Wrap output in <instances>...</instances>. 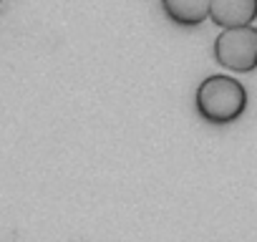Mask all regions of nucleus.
<instances>
[{"label": "nucleus", "instance_id": "20e7f679", "mask_svg": "<svg viewBox=\"0 0 257 242\" xmlns=\"http://www.w3.org/2000/svg\"><path fill=\"white\" fill-rule=\"evenodd\" d=\"M159 6L179 28H197L209 21V0H159Z\"/></svg>", "mask_w": 257, "mask_h": 242}, {"label": "nucleus", "instance_id": "7ed1b4c3", "mask_svg": "<svg viewBox=\"0 0 257 242\" xmlns=\"http://www.w3.org/2000/svg\"><path fill=\"white\" fill-rule=\"evenodd\" d=\"M209 21L217 28H239L257 21V0H209Z\"/></svg>", "mask_w": 257, "mask_h": 242}, {"label": "nucleus", "instance_id": "39448f33", "mask_svg": "<svg viewBox=\"0 0 257 242\" xmlns=\"http://www.w3.org/2000/svg\"><path fill=\"white\" fill-rule=\"evenodd\" d=\"M0 3H3V0H0Z\"/></svg>", "mask_w": 257, "mask_h": 242}, {"label": "nucleus", "instance_id": "f03ea898", "mask_svg": "<svg viewBox=\"0 0 257 242\" xmlns=\"http://www.w3.org/2000/svg\"><path fill=\"white\" fill-rule=\"evenodd\" d=\"M214 61L232 73H252L257 71V28L239 26L224 28L212 46Z\"/></svg>", "mask_w": 257, "mask_h": 242}, {"label": "nucleus", "instance_id": "f257e3e1", "mask_svg": "<svg viewBox=\"0 0 257 242\" xmlns=\"http://www.w3.org/2000/svg\"><path fill=\"white\" fill-rule=\"evenodd\" d=\"M247 88L232 76H207L194 93V108L202 121L212 127H227L247 111Z\"/></svg>", "mask_w": 257, "mask_h": 242}]
</instances>
